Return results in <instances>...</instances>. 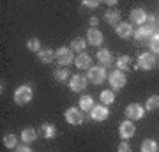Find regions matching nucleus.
<instances>
[{
    "label": "nucleus",
    "mask_w": 159,
    "mask_h": 152,
    "mask_svg": "<svg viewBox=\"0 0 159 152\" xmlns=\"http://www.w3.org/2000/svg\"><path fill=\"white\" fill-rule=\"evenodd\" d=\"M32 97H34V90L30 85H20L16 90H14V103L23 106V104H27V103L32 101Z\"/></svg>",
    "instance_id": "1"
},
{
    "label": "nucleus",
    "mask_w": 159,
    "mask_h": 152,
    "mask_svg": "<svg viewBox=\"0 0 159 152\" xmlns=\"http://www.w3.org/2000/svg\"><path fill=\"white\" fill-rule=\"evenodd\" d=\"M108 81H110V85H111V90H120V89L125 87L127 78H125V74L122 73V71L115 69V71H111V73L108 74Z\"/></svg>",
    "instance_id": "2"
},
{
    "label": "nucleus",
    "mask_w": 159,
    "mask_h": 152,
    "mask_svg": "<svg viewBox=\"0 0 159 152\" xmlns=\"http://www.w3.org/2000/svg\"><path fill=\"white\" fill-rule=\"evenodd\" d=\"M148 25H143V27H140L134 32V39L136 41H145V39H152V35L156 34V27H154V18H148Z\"/></svg>",
    "instance_id": "3"
},
{
    "label": "nucleus",
    "mask_w": 159,
    "mask_h": 152,
    "mask_svg": "<svg viewBox=\"0 0 159 152\" xmlns=\"http://www.w3.org/2000/svg\"><path fill=\"white\" fill-rule=\"evenodd\" d=\"M156 66V57L148 51H143L138 55V60H136V69H143V71H150L154 69Z\"/></svg>",
    "instance_id": "4"
},
{
    "label": "nucleus",
    "mask_w": 159,
    "mask_h": 152,
    "mask_svg": "<svg viewBox=\"0 0 159 152\" xmlns=\"http://www.w3.org/2000/svg\"><path fill=\"white\" fill-rule=\"evenodd\" d=\"M66 120H67V124H71V126H80V124H83L85 115H83V112H81L80 108L71 106V108L66 110Z\"/></svg>",
    "instance_id": "5"
},
{
    "label": "nucleus",
    "mask_w": 159,
    "mask_h": 152,
    "mask_svg": "<svg viewBox=\"0 0 159 152\" xmlns=\"http://www.w3.org/2000/svg\"><path fill=\"white\" fill-rule=\"evenodd\" d=\"M87 78H89V81H90V83H94V85L102 83V81L106 80V69L102 67V66H92V67L89 69Z\"/></svg>",
    "instance_id": "6"
},
{
    "label": "nucleus",
    "mask_w": 159,
    "mask_h": 152,
    "mask_svg": "<svg viewBox=\"0 0 159 152\" xmlns=\"http://www.w3.org/2000/svg\"><path fill=\"white\" fill-rule=\"evenodd\" d=\"M87 83H89V78L83 76V74H73L71 80L67 81L69 89L73 90V92H83L87 89Z\"/></svg>",
    "instance_id": "7"
},
{
    "label": "nucleus",
    "mask_w": 159,
    "mask_h": 152,
    "mask_svg": "<svg viewBox=\"0 0 159 152\" xmlns=\"http://www.w3.org/2000/svg\"><path fill=\"white\" fill-rule=\"evenodd\" d=\"M145 115V108L138 103H131L129 106L125 108V117L127 120H142Z\"/></svg>",
    "instance_id": "8"
},
{
    "label": "nucleus",
    "mask_w": 159,
    "mask_h": 152,
    "mask_svg": "<svg viewBox=\"0 0 159 152\" xmlns=\"http://www.w3.org/2000/svg\"><path fill=\"white\" fill-rule=\"evenodd\" d=\"M73 60H74V55H73V51H71L69 46H62V48L57 50V62L60 66H71Z\"/></svg>",
    "instance_id": "9"
},
{
    "label": "nucleus",
    "mask_w": 159,
    "mask_h": 152,
    "mask_svg": "<svg viewBox=\"0 0 159 152\" xmlns=\"http://www.w3.org/2000/svg\"><path fill=\"white\" fill-rule=\"evenodd\" d=\"M134 133H136V126L133 124V120H127V118H125L124 122H120L119 135H120V138H122L124 141L127 140V138H133Z\"/></svg>",
    "instance_id": "10"
},
{
    "label": "nucleus",
    "mask_w": 159,
    "mask_h": 152,
    "mask_svg": "<svg viewBox=\"0 0 159 152\" xmlns=\"http://www.w3.org/2000/svg\"><path fill=\"white\" fill-rule=\"evenodd\" d=\"M110 117V110L108 106H104V104H96V106L92 108L90 112V118L92 120H96V122H102V120H106Z\"/></svg>",
    "instance_id": "11"
},
{
    "label": "nucleus",
    "mask_w": 159,
    "mask_h": 152,
    "mask_svg": "<svg viewBox=\"0 0 159 152\" xmlns=\"http://www.w3.org/2000/svg\"><path fill=\"white\" fill-rule=\"evenodd\" d=\"M115 32H117V35L122 37V39H131V37L134 35V28H133V25H131L129 21H120L119 25L115 27Z\"/></svg>",
    "instance_id": "12"
},
{
    "label": "nucleus",
    "mask_w": 159,
    "mask_h": 152,
    "mask_svg": "<svg viewBox=\"0 0 159 152\" xmlns=\"http://www.w3.org/2000/svg\"><path fill=\"white\" fill-rule=\"evenodd\" d=\"M147 20H148V14H147L145 9H142V7H136V9L131 11V23H133V25H140V27H143Z\"/></svg>",
    "instance_id": "13"
},
{
    "label": "nucleus",
    "mask_w": 159,
    "mask_h": 152,
    "mask_svg": "<svg viewBox=\"0 0 159 152\" xmlns=\"http://www.w3.org/2000/svg\"><path fill=\"white\" fill-rule=\"evenodd\" d=\"M87 39H89V44L101 46L102 41H104V35H102V32L101 30H97V28H89V32H87Z\"/></svg>",
    "instance_id": "14"
},
{
    "label": "nucleus",
    "mask_w": 159,
    "mask_h": 152,
    "mask_svg": "<svg viewBox=\"0 0 159 152\" xmlns=\"http://www.w3.org/2000/svg\"><path fill=\"white\" fill-rule=\"evenodd\" d=\"M74 64H76L78 69H90L92 67V57L89 53H80L74 58Z\"/></svg>",
    "instance_id": "15"
},
{
    "label": "nucleus",
    "mask_w": 159,
    "mask_h": 152,
    "mask_svg": "<svg viewBox=\"0 0 159 152\" xmlns=\"http://www.w3.org/2000/svg\"><path fill=\"white\" fill-rule=\"evenodd\" d=\"M96 58L99 60V64H101L102 67L104 66H110V64H113V57H111V51L106 50V48H102V50H99L96 53Z\"/></svg>",
    "instance_id": "16"
},
{
    "label": "nucleus",
    "mask_w": 159,
    "mask_h": 152,
    "mask_svg": "<svg viewBox=\"0 0 159 152\" xmlns=\"http://www.w3.org/2000/svg\"><path fill=\"white\" fill-rule=\"evenodd\" d=\"M37 57H39V60L43 64H51L57 58V51H53L51 48H43V50L37 53Z\"/></svg>",
    "instance_id": "17"
},
{
    "label": "nucleus",
    "mask_w": 159,
    "mask_h": 152,
    "mask_svg": "<svg viewBox=\"0 0 159 152\" xmlns=\"http://www.w3.org/2000/svg\"><path fill=\"white\" fill-rule=\"evenodd\" d=\"M35 138H37V131H35L34 127H25V129L21 131V135H20V140H21L25 145L35 141Z\"/></svg>",
    "instance_id": "18"
},
{
    "label": "nucleus",
    "mask_w": 159,
    "mask_h": 152,
    "mask_svg": "<svg viewBox=\"0 0 159 152\" xmlns=\"http://www.w3.org/2000/svg\"><path fill=\"white\" fill-rule=\"evenodd\" d=\"M120 12L117 11V9H108V11L104 12V21L110 23V25H113V27H117L122 20H120Z\"/></svg>",
    "instance_id": "19"
},
{
    "label": "nucleus",
    "mask_w": 159,
    "mask_h": 152,
    "mask_svg": "<svg viewBox=\"0 0 159 152\" xmlns=\"http://www.w3.org/2000/svg\"><path fill=\"white\" fill-rule=\"evenodd\" d=\"M71 51L73 53H85V48H87V41L85 39H81V37H74L73 41H71Z\"/></svg>",
    "instance_id": "20"
},
{
    "label": "nucleus",
    "mask_w": 159,
    "mask_h": 152,
    "mask_svg": "<svg viewBox=\"0 0 159 152\" xmlns=\"http://www.w3.org/2000/svg\"><path fill=\"white\" fill-rule=\"evenodd\" d=\"M133 67V60H131V57H127V55H122V57H119L117 58V69L119 71H129V69Z\"/></svg>",
    "instance_id": "21"
},
{
    "label": "nucleus",
    "mask_w": 159,
    "mask_h": 152,
    "mask_svg": "<svg viewBox=\"0 0 159 152\" xmlns=\"http://www.w3.org/2000/svg\"><path fill=\"white\" fill-rule=\"evenodd\" d=\"M94 106H96V104H94L92 96L85 94V96L80 97V110H83V112H92V108H94Z\"/></svg>",
    "instance_id": "22"
},
{
    "label": "nucleus",
    "mask_w": 159,
    "mask_h": 152,
    "mask_svg": "<svg viewBox=\"0 0 159 152\" xmlns=\"http://www.w3.org/2000/svg\"><path fill=\"white\" fill-rule=\"evenodd\" d=\"M41 133H43V136H44L46 140H51V138H55L57 136V127L53 124H43L41 126Z\"/></svg>",
    "instance_id": "23"
},
{
    "label": "nucleus",
    "mask_w": 159,
    "mask_h": 152,
    "mask_svg": "<svg viewBox=\"0 0 159 152\" xmlns=\"http://www.w3.org/2000/svg\"><path fill=\"white\" fill-rule=\"evenodd\" d=\"M53 76H55V80H57V81H60V83L67 81V80H71V73H69L67 67L55 69V71H53Z\"/></svg>",
    "instance_id": "24"
},
{
    "label": "nucleus",
    "mask_w": 159,
    "mask_h": 152,
    "mask_svg": "<svg viewBox=\"0 0 159 152\" xmlns=\"http://www.w3.org/2000/svg\"><path fill=\"white\" fill-rule=\"evenodd\" d=\"M99 97H101V103L104 104V106L115 103V92L113 90H102L101 94H99Z\"/></svg>",
    "instance_id": "25"
},
{
    "label": "nucleus",
    "mask_w": 159,
    "mask_h": 152,
    "mask_svg": "<svg viewBox=\"0 0 159 152\" xmlns=\"http://www.w3.org/2000/svg\"><path fill=\"white\" fill-rule=\"evenodd\" d=\"M159 110V96H150L145 103V112H154Z\"/></svg>",
    "instance_id": "26"
},
{
    "label": "nucleus",
    "mask_w": 159,
    "mask_h": 152,
    "mask_svg": "<svg viewBox=\"0 0 159 152\" xmlns=\"http://www.w3.org/2000/svg\"><path fill=\"white\" fill-rule=\"evenodd\" d=\"M2 140H4V145H6L7 149H16V145H18V136L16 135L9 133V135H6Z\"/></svg>",
    "instance_id": "27"
},
{
    "label": "nucleus",
    "mask_w": 159,
    "mask_h": 152,
    "mask_svg": "<svg viewBox=\"0 0 159 152\" xmlns=\"http://www.w3.org/2000/svg\"><path fill=\"white\" fill-rule=\"evenodd\" d=\"M157 141L156 140H145L142 143V152H157Z\"/></svg>",
    "instance_id": "28"
},
{
    "label": "nucleus",
    "mask_w": 159,
    "mask_h": 152,
    "mask_svg": "<svg viewBox=\"0 0 159 152\" xmlns=\"http://www.w3.org/2000/svg\"><path fill=\"white\" fill-rule=\"evenodd\" d=\"M27 48H29L30 51H34V53H39L43 48H41V43L39 39H35V37H32V39L27 41Z\"/></svg>",
    "instance_id": "29"
},
{
    "label": "nucleus",
    "mask_w": 159,
    "mask_h": 152,
    "mask_svg": "<svg viewBox=\"0 0 159 152\" xmlns=\"http://www.w3.org/2000/svg\"><path fill=\"white\" fill-rule=\"evenodd\" d=\"M148 46H150V50H152L154 53H159V34L157 32L152 35V39L148 41Z\"/></svg>",
    "instance_id": "30"
},
{
    "label": "nucleus",
    "mask_w": 159,
    "mask_h": 152,
    "mask_svg": "<svg viewBox=\"0 0 159 152\" xmlns=\"http://www.w3.org/2000/svg\"><path fill=\"white\" fill-rule=\"evenodd\" d=\"M81 4H83L85 7H89V9H96V7L101 6V2H99V0H83Z\"/></svg>",
    "instance_id": "31"
},
{
    "label": "nucleus",
    "mask_w": 159,
    "mask_h": 152,
    "mask_svg": "<svg viewBox=\"0 0 159 152\" xmlns=\"http://www.w3.org/2000/svg\"><path fill=\"white\" fill-rule=\"evenodd\" d=\"M117 152H131V145L127 141H122L119 145V149H117Z\"/></svg>",
    "instance_id": "32"
},
{
    "label": "nucleus",
    "mask_w": 159,
    "mask_h": 152,
    "mask_svg": "<svg viewBox=\"0 0 159 152\" xmlns=\"http://www.w3.org/2000/svg\"><path fill=\"white\" fill-rule=\"evenodd\" d=\"M14 152H32V149H30L29 145H21V147H16Z\"/></svg>",
    "instance_id": "33"
},
{
    "label": "nucleus",
    "mask_w": 159,
    "mask_h": 152,
    "mask_svg": "<svg viewBox=\"0 0 159 152\" xmlns=\"http://www.w3.org/2000/svg\"><path fill=\"white\" fill-rule=\"evenodd\" d=\"M97 23H99V20H97L96 16L90 18V25H92V28H96V27H97Z\"/></svg>",
    "instance_id": "34"
},
{
    "label": "nucleus",
    "mask_w": 159,
    "mask_h": 152,
    "mask_svg": "<svg viewBox=\"0 0 159 152\" xmlns=\"http://www.w3.org/2000/svg\"><path fill=\"white\" fill-rule=\"evenodd\" d=\"M106 6H110V7H115V6H117V0H106Z\"/></svg>",
    "instance_id": "35"
}]
</instances>
